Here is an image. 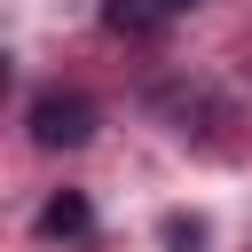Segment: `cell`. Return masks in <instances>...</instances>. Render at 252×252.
I'll list each match as a JSON object with an SVG mask.
<instances>
[{"label":"cell","instance_id":"6da1fadb","mask_svg":"<svg viewBox=\"0 0 252 252\" xmlns=\"http://www.w3.org/2000/svg\"><path fill=\"white\" fill-rule=\"evenodd\" d=\"M32 142L39 150H79V142H94V102L87 94H39L32 102Z\"/></svg>","mask_w":252,"mask_h":252},{"label":"cell","instance_id":"7a4b0ae2","mask_svg":"<svg viewBox=\"0 0 252 252\" xmlns=\"http://www.w3.org/2000/svg\"><path fill=\"white\" fill-rule=\"evenodd\" d=\"M39 236H55V244H87V236H94V205H87L79 189H55V197L39 205Z\"/></svg>","mask_w":252,"mask_h":252},{"label":"cell","instance_id":"3957f363","mask_svg":"<svg viewBox=\"0 0 252 252\" xmlns=\"http://www.w3.org/2000/svg\"><path fill=\"white\" fill-rule=\"evenodd\" d=\"M158 16H165L158 0H102V24H110V32H150Z\"/></svg>","mask_w":252,"mask_h":252},{"label":"cell","instance_id":"277c9868","mask_svg":"<svg viewBox=\"0 0 252 252\" xmlns=\"http://www.w3.org/2000/svg\"><path fill=\"white\" fill-rule=\"evenodd\" d=\"M158 236H165V252H205V220H197V213H165Z\"/></svg>","mask_w":252,"mask_h":252},{"label":"cell","instance_id":"5b68a950","mask_svg":"<svg viewBox=\"0 0 252 252\" xmlns=\"http://www.w3.org/2000/svg\"><path fill=\"white\" fill-rule=\"evenodd\" d=\"M158 8H165V16H173V8H197V0H158Z\"/></svg>","mask_w":252,"mask_h":252}]
</instances>
